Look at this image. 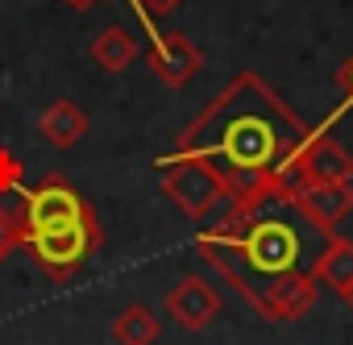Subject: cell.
Listing matches in <instances>:
<instances>
[{"instance_id":"6da1fadb","label":"cell","mask_w":353,"mask_h":345,"mask_svg":"<svg viewBox=\"0 0 353 345\" xmlns=\"http://www.w3.org/2000/svg\"><path fill=\"white\" fill-rule=\"evenodd\" d=\"M312 141V129L295 108L254 71L233 75L208 108L179 133L166 158H200L229 188V208L250 213L270 200L295 196V158Z\"/></svg>"},{"instance_id":"7a4b0ae2","label":"cell","mask_w":353,"mask_h":345,"mask_svg":"<svg viewBox=\"0 0 353 345\" xmlns=\"http://www.w3.org/2000/svg\"><path fill=\"white\" fill-rule=\"evenodd\" d=\"M287 200H270L250 213H229L216 229L200 233V254L221 270L229 287H237L250 304L262 299V291L303 262V237L299 229L279 213Z\"/></svg>"},{"instance_id":"3957f363","label":"cell","mask_w":353,"mask_h":345,"mask_svg":"<svg viewBox=\"0 0 353 345\" xmlns=\"http://www.w3.org/2000/svg\"><path fill=\"white\" fill-rule=\"evenodd\" d=\"M26 250H30V258H34V266L46 275V279H54V283H63V279H71L75 270H83L88 262H92V254L104 246V233H100V221L92 217V221H79V225H67V229H46V233H26V241H21Z\"/></svg>"},{"instance_id":"277c9868","label":"cell","mask_w":353,"mask_h":345,"mask_svg":"<svg viewBox=\"0 0 353 345\" xmlns=\"http://www.w3.org/2000/svg\"><path fill=\"white\" fill-rule=\"evenodd\" d=\"M158 166H162V196L192 221L208 217L221 200H229L225 179L200 158H158Z\"/></svg>"},{"instance_id":"5b68a950","label":"cell","mask_w":353,"mask_h":345,"mask_svg":"<svg viewBox=\"0 0 353 345\" xmlns=\"http://www.w3.org/2000/svg\"><path fill=\"white\" fill-rule=\"evenodd\" d=\"M92 204L59 175L42 179L34 192H26V208H21V225L26 233H46V229H67L79 221H92Z\"/></svg>"},{"instance_id":"8992f818","label":"cell","mask_w":353,"mask_h":345,"mask_svg":"<svg viewBox=\"0 0 353 345\" xmlns=\"http://www.w3.org/2000/svg\"><path fill=\"white\" fill-rule=\"evenodd\" d=\"M295 184H353V154L341 141L312 133V141L295 158Z\"/></svg>"},{"instance_id":"52a82bcc","label":"cell","mask_w":353,"mask_h":345,"mask_svg":"<svg viewBox=\"0 0 353 345\" xmlns=\"http://www.w3.org/2000/svg\"><path fill=\"white\" fill-rule=\"evenodd\" d=\"M312 308H316V279H312V270H287V275H279L262 291V299L254 304V312L266 316V320H299Z\"/></svg>"},{"instance_id":"ba28073f","label":"cell","mask_w":353,"mask_h":345,"mask_svg":"<svg viewBox=\"0 0 353 345\" xmlns=\"http://www.w3.org/2000/svg\"><path fill=\"white\" fill-rule=\"evenodd\" d=\"M150 67H154V75H158L166 88H183V83H192V79L200 75L204 55H200V46H196L188 34L170 30V34H158V38H154V46H150Z\"/></svg>"},{"instance_id":"9c48e42d","label":"cell","mask_w":353,"mask_h":345,"mask_svg":"<svg viewBox=\"0 0 353 345\" xmlns=\"http://www.w3.org/2000/svg\"><path fill=\"white\" fill-rule=\"evenodd\" d=\"M291 204L320 233H332V225H341L353 213V184H303V188H295Z\"/></svg>"},{"instance_id":"30bf717a","label":"cell","mask_w":353,"mask_h":345,"mask_svg":"<svg viewBox=\"0 0 353 345\" xmlns=\"http://www.w3.org/2000/svg\"><path fill=\"white\" fill-rule=\"evenodd\" d=\"M166 308H170V316L179 320L183 328H204V324L216 320V312H221V295L212 291L208 279H200V275H183L179 283L170 287Z\"/></svg>"},{"instance_id":"8fae6325","label":"cell","mask_w":353,"mask_h":345,"mask_svg":"<svg viewBox=\"0 0 353 345\" xmlns=\"http://www.w3.org/2000/svg\"><path fill=\"white\" fill-rule=\"evenodd\" d=\"M38 129H42V137H46L50 146L71 150V146L88 133V117H83V108H79L75 100H54V104L38 117Z\"/></svg>"},{"instance_id":"7c38bea8","label":"cell","mask_w":353,"mask_h":345,"mask_svg":"<svg viewBox=\"0 0 353 345\" xmlns=\"http://www.w3.org/2000/svg\"><path fill=\"white\" fill-rule=\"evenodd\" d=\"M312 279L324 283V287H332V291H345V287L353 283V241L328 233L324 250H320L316 262H312Z\"/></svg>"},{"instance_id":"4fadbf2b","label":"cell","mask_w":353,"mask_h":345,"mask_svg":"<svg viewBox=\"0 0 353 345\" xmlns=\"http://www.w3.org/2000/svg\"><path fill=\"white\" fill-rule=\"evenodd\" d=\"M133 59H137V42H133L129 30L108 26V30H100V34L92 38V63H96V67H104V71L117 75V71H125Z\"/></svg>"},{"instance_id":"5bb4252c","label":"cell","mask_w":353,"mask_h":345,"mask_svg":"<svg viewBox=\"0 0 353 345\" xmlns=\"http://www.w3.org/2000/svg\"><path fill=\"white\" fill-rule=\"evenodd\" d=\"M112 337H117V345H154L158 341V320L145 304H129L112 320Z\"/></svg>"},{"instance_id":"9a60e30c","label":"cell","mask_w":353,"mask_h":345,"mask_svg":"<svg viewBox=\"0 0 353 345\" xmlns=\"http://www.w3.org/2000/svg\"><path fill=\"white\" fill-rule=\"evenodd\" d=\"M26 241V225H21V213L13 208H0V262H5L17 246Z\"/></svg>"},{"instance_id":"2e32d148","label":"cell","mask_w":353,"mask_h":345,"mask_svg":"<svg viewBox=\"0 0 353 345\" xmlns=\"http://www.w3.org/2000/svg\"><path fill=\"white\" fill-rule=\"evenodd\" d=\"M17 175H21L17 158L0 150V192H13V188H21V179H17Z\"/></svg>"},{"instance_id":"e0dca14e","label":"cell","mask_w":353,"mask_h":345,"mask_svg":"<svg viewBox=\"0 0 353 345\" xmlns=\"http://www.w3.org/2000/svg\"><path fill=\"white\" fill-rule=\"evenodd\" d=\"M137 5H141V17H145V21L154 26L158 17H170L174 9L183 5V0H137Z\"/></svg>"},{"instance_id":"ac0fdd59","label":"cell","mask_w":353,"mask_h":345,"mask_svg":"<svg viewBox=\"0 0 353 345\" xmlns=\"http://www.w3.org/2000/svg\"><path fill=\"white\" fill-rule=\"evenodd\" d=\"M341 88H345V104L341 108H353V59L341 67Z\"/></svg>"},{"instance_id":"d6986e66","label":"cell","mask_w":353,"mask_h":345,"mask_svg":"<svg viewBox=\"0 0 353 345\" xmlns=\"http://www.w3.org/2000/svg\"><path fill=\"white\" fill-rule=\"evenodd\" d=\"M63 5H67V9H79V13H83V9H92V5H100V0H63Z\"/></svg>"},{"instance_id":"ffe728a7","label":"cell","mask_w":353,"mask_h":345,"mask_svg":"<svg viewBox=\"0 0 353 345\" xmlns=\"http://www.w3.org/2000/svg\"><path fill=\"white\" fill-rule=\"evenodd\" d=\"M341 295H345V304H349V308H353V283H349V287H345V291H341Z\"/></svg>"}]
</instances>
